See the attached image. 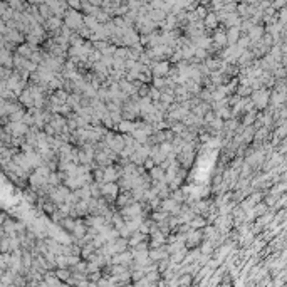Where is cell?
<instances>
[{
  "mask_svg": "<svg viewBox=\"0 0 287 287\" xmlns=\"http://www.w3.org/2000/svg\"><path fill=\"white\" fill-rule=\"evenodd\" d=\"M237 39H238V29H237V27H235V29H230L229 34H227V40H229V42H235Z\"/></svg>",
  "mask_w": 287,
  "mask_h": 287,
  "instance_id": "obj_1",
  "label": "cell"
},
{
  "mask_svg": "<svg viewBox=\"0 0 287 287\" xmlns=\"http://www.w3.org/2000/svg\"><path fill=\"white\" fill-rule=\"evenodd\" d=\"M205 24H207V25H210V27H213V25L217 24L215 15H213V14H210V15H208V20H205Z\"/></svg>",
  "mask_w": 287,
  "mask_h": 287,
  "instance_id": "obj_2",
  "label": "cell"
}]
</instances>
